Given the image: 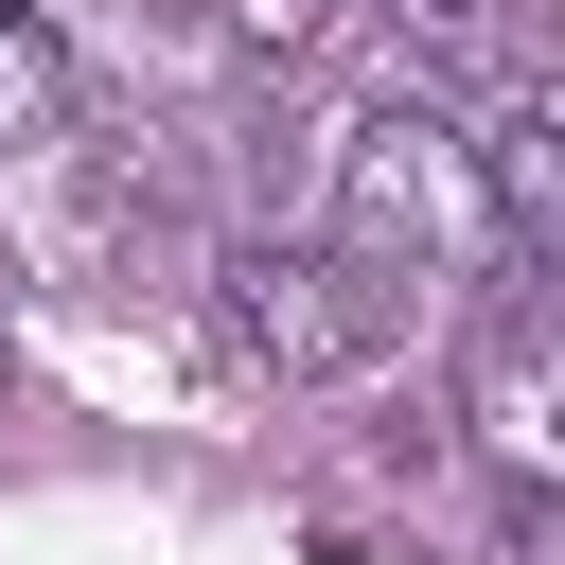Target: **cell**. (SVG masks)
<instances>
[{
  "label": "cell",
  "mask_w": 565,
  "mask_h": 565,
  "mask_svg": "<svg viewBox=\"0 0 565 565\" xmlns=\"http://www.w3.org/2000/svg\"><path fill=\"white\" fill-rule=\"evenodd\" d=\"M335 247H371L388 282H512L530 230H512V177H494V124L459 106H353L335 124Z\"/></svg>",
  "instance_id": "1"
},
{
  "label": "cell",
  "mask_w": 565,
  "mask_h": 565,
  "mask_svg": "<svg viewBox=\"0 0 565 565\" xmlns=\"http://www.w3.org/2000/svg\"><path fill=\"white\" fill-rule=\"evenodd\" d=\"M212 335H230L265 388H353V371H388L406 300H388V265H371V247L230 230V247H212Z\"/></svg>",
  "instance_id": "2"
},
{
  "label": "cell",
  "mask_w": 565,
  "mask_h": 565,
  "mask_svg": "<svg viewBox=\"0 0 565 565\" xmlns=\"http://www.w3.org/2000/svg\"><path fill=\"white\" fill-rule=\"evenodd\" d=\"M459 424H477V459H494L512 494H565V318H512V335L477 353Z\"/></svg>",
  "instance_id": "3"
},
{
  "label": "cell",
  "mask_w": 565,
  "mask_h": 565,
  "mask_svg": "<svg viewBox=\"0 0 565 565\" xmlns=\"http://www.w3.org/2000/svg\"><path fill=\"white\" fill-rule=\"evenodd\" d=\"M18 141H71V53H53L35 0H0V159Z\"/></svg>",
  "instance_id": "4"
},
{
  "label": "cell",
  "mask_w": 565,
  "mask_h": 565,
  "mask_svg": "<svg viewBox=\"0 0 565 565\" xmlns=\"http://www.w3.org/2000/svg\"><path fill=\"white\" fill-rule=\"evenodd\" d=\"M494 177H512L530 265H565V141H547V106H512V124H494Z\"/></svg>",
  "instance_id": "5"
},
{
  "label": "cell",
  "mask_w": 565,
  "mask_h": 565,
  "mask_svg": "<svg viewBox=\"0 0 565 565\" xmlns=\"http://www.w3.org/2000/svg\"><path fill=\"white\" fill-rule=\"evenodd\" d=\"M530 106H547V141H565V71H547V88H530Z\"/></svg>",
  "instance_id": "6"
},
{
  "label": "cell",
  "mask_w": 565,
  "mask_h": 565,
  "mask_svg": "<svg viewBox=\"0 0 565 565\" xmlns=\"http://www.w3.org/2000/svg\"><path fill=\"white\" fill-rule=\"evenodd\" d=\"M300 18H318V0H300Z\"/></svg>",
  "instance_id": "7"
}]
</instances>
